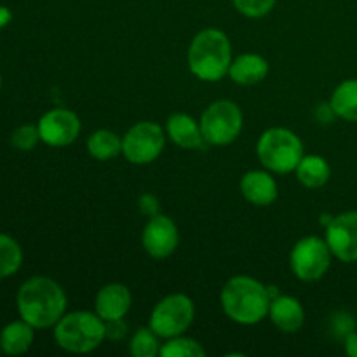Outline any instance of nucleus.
<instances>
[{"instance_id":"9","label":"nucleus","mask_w":357,"mask_h":357,"mask_svg":"<svg viewBox=\"0 0 357 357\" xmlns=\"http://www.w3.org/2000/svg\"><path fill=\"white\" fill-rule=\"evenodd\" d=\"M166 145L164 129L157 122L143 121L132 126L122 138V153L131 164H150L162 153Z\"/></svg>"},{"instance_id":"8","label":"nucleus","mask_w":357,"mask_h":357,"mask_svg":"<svg viewBox=\"0 0 357 357\" xmlns=\"http://www.w3.org/2000/svg\"><path fill=\"white\" fill-rule=\"evenodd\" d=\"M331 253L326 239L317 236H309L300 239L289 255L291 271L300 281H319L331 265Z\"/></svg>"},{"instance_id":"32","label":"nucleus","mask_w":357,"mask_h":357,"mask_svg":"<svg viewBox=\"0 0 357 357\" xmlns=\"http://www.w3.org/2000/svg\"><path fill=\"white\" fill-rule=\"evenodd\" d=\"M0 87H2V73H0Z\"/></svg>"},{"instance_id":"2","label":"nucleus","mask_w":357,"mask_h":357,"mask_svg":"<svg viewBox=\"0 0 357 357\" xmlns=\"http://www.w3.org/2000/svg\"><path fill=\"white\" fill-rule=\"evenodd\" d=\"M271 295L267 286L250 275L229 279L222 289V307L239 324H257L268 316Z\"/></svg>"},{"instance_id":"26","label":"nucleus","mask_w":357,"mask_h":357,"mask_svg":"<svg viewBox=\"0 0 357 357\" xmlns=\"http://www.w3.org/2000/svg\"><path fill=\"white\" fill-rule=\"evenodd\" d=\"M278 0H232L234 7L248 17H264L274 9Z\"/></svg>"},{"instance_id":"4","label":"nucleus","mask_w":357,"mask_h":357,"mask_svg":"<svg viewBox=\"0 0 357 357\" xmlns=\"http://www.w3.org/2000/svg\"><path fill=\"white\" fill-rule=\"evenodd\" d=\"M56 344L73 354H87L107 338V323L96 312L77 310L54 324Z\"/></svg>"},{"instance_id":"25","label":"nucleus","mask_w":357,"mask_h":357,"mask_svg":"<svg viewBox=\"0 0 357 357\" xmlns=\"http://www.w3.org/2000/svg\"><path fill=\"white\" fill-rule=\"evenodd\" d=\"M10 142H13V146L16 150H21V152H30L37 146V143L40 142V135H38L37 126L24 124L21 128H17L16 131L10 136Z\"/></svg>"},{"instance_id":"10","label":"nucleus","mask_w":357,"mask_h":357,"mask_svg":"<svg viewBox=\"0 0 357 357\" xmlns=\"http://www.w3.org/2000/svg\"><path fill=\"white\" fill-rule=\"evenodd\" d=\"M38 135H40V142L45 145L59 146L72 145L80 135V119L77 114L66 108H52V110L45 112L37 122Z\"/></svg>"},{"instance_id":"13","label":"nucleus","mask_w":357,"mask_h":357,"mask_svg":"<svg viewBox=\"0 0 357 357\" xmlns=\"http://www.w3.org/2000/svg\"><path fill=\"white\" fill-rule=\"evenodd\" d=\"M131 291L124 284L112 282L98 291L96 300H94V312L105 323L124 319V316L131 309Z\"/></svg>"},{"instance_id":"1","label":"nucleus","mask_w":357,"mask_h":357,"mask_svg":"<svg viewBox=\"0 0 357 357\" xmlns=\"http://www.w3.org/2000/svg\"><path fill=\"white\" fill-rule=\"evenodd\" d=\"M16 303L21 319L35 330H45L65 316L66 295L54 279L35 275L21 284Z\"/></svg>"},{"instance_id":"16","label":"nucleus","mask_w":357,"mask_h":357,"mask_svg":"<svg viewBox=\"0 0 357 357\" xmlns=\"http://www.w3.org/2000/svg\"><path fill=\"white\" fill-rule=\"evenodd\" d=\"M230 79L241 86H253L268 75V63L264 56L246 52L232 59L229 68Z\"/></svg>"},{"instance_id":"5","label":"nucleus","mask_w":357,"mask_h":357,"mask_svg":"<svg viewBox=\"0 0 357 357\" xmlns=\"http://www.w3.org/2000/svg\"><path fill=\"white\" fill-rule=\"evenodd\" d=\"M260 162L274 173H291L303 157L302 139L286 128L267 129L257 145Z\"/></svg>"},{"instance_id":"27","label":"nucleus","mask_w":357,"mask_h":357,"mask_svg":"<svg viewBox=\"0 0 357 357\" xmlns=\"http://www.w3.org/2000/svg\"><path fill=\"white\" fill-rule=\"evenodd\" d=\"M333 330L338 337H347L352 331L356 330V321L352 319L351 314L347 312H338L337 316L333 317Z\"/></svg>"},{"instance_id":"12","label":"nucleus","mask_w":357,"mask_h":357,"mask_svg":"<svg viewBox=\"0 0 357 357\" xmlns=\"http://www.w3.org/2000/svg\"><path fill=\"white\" fill-rule=\"evenodd\" d=\"M143 248L152 258L162 260L176 251L180 243L176 223L164 215H155L146 222L142 236Z\"/></svg>"},{"instance_id":"7","label":"nucleus","mask_w":357,"mask_h":357,"mask_svg":"<svg viewBox=\"0 0 357 357\" xmlns=\"http://www.w3.org/2000/svg\"><path fill=\"white\" fill-rule=\"evenodd\" d=\"M194 317V302L183 293H174L153 307L150 316V330L160 338L180 337L190 328Z\"/></svg>"},{"instance_id":"14","label":"nucleus","mask_w":357,"mask_h":357,"mask_svg":"<svg viewBox=\"0 0 357 357\" xmlns=\"http://www.w3.org/2000/svg\"><path fill=\"white\" fill-rule=\"evenodd\" d=\"M268 317L284 333H296L305 323V310L295 296L278 295L271 300Z\"/></svg>"},{"instance_id":"18","label":"nucleus","mask_w":357,"mask_h":357,"mask_svg":"<svg viewBox=\"0 0 357 357\" xmlns=\"http://www.w3.org/2000/svg\"><path fill=\"white\" fill-rule=\"evenodd\" d=\"M35 328L26 321H14L0 331V351L7 356H21L33 344Z\"/></svg>"},{"instance_id":"3","label":"nucleus","mask_w":357,"mask_h":357,"mask_svg":"<svg viewBox=\"0 0 357 357\" xmlns=\"http://www.w3.org/2000/svg\"><path fill=\"white\" fill-rule=\"evenodd\" d=\"M232 63L230 40L222 30L206 28L199 31L188 47V68L204 82H216L229 73Z\"/></svg>"},{"instance_id":"15","label":"nucleus","mask_w":357,"mask_h":357,"mask_svg":"<svg viewBox=\"0 0 357 357\" xmlns=\"http://www.w3.org/2000/svg\"><path fill=\"white\" fill-rule=\"evenodd\" d=\"M244 199L255 206H271L278 199V183L265 171H250L241 180Z\"/></svg>"},{"instance_id":"21","label":"nucleus","mask_w":357,"mask_h":357,"mask_svg":"<svg viewBox=\"0 0 357 357\" xmlns=\"http://www.w3.org/2000/svg\"><path fill=\"white\" fill-rule=\"evenodd\" d=\"M87 150L98 160H108L122 153V138L110 129H98L87 139Z\"/></svg>"},{"instance_id":"31","label":"nucleus","mask_w":357,"mask_h":357,"mask_svg":"<svg viewBox=\"0 0 357 357\" xmlns=\"http://www.w3.org/2000/svg\"><path fill=\"white\" fill-rule=\"evenodd\" d=\"M10 20H13V13H10L9 7L0 6V30H2V28H6L7 24L10 23Z\"/></svg>"},{"instance_id":"24","label":"nucleus","mask_w":357,"mask_h":357,"mask_svg":"<svg viewBox=\"0 0 357 357\" xmlns=\"http://www.w3.org/2000/svg\"><path fill=\"white\" fill-rule=\"evenodd\" d=\"M131 354L135 357H155L160 352L159 335L150 328H139L131 338Z\"/></svg>"},{"instance_id":"19","label":"nucleus","mask_w":357,"mask_h":357,"mask_svg":"<svg viewBox=\"0 0 357 357\" xmlns=\"http://www.w3.org/2000/svg\"><path fill=\"white\" fill-rule=\"evenodd\" d=\"M296 178L307 188H321L331 176L328 160L321 155H303L296 166Z\"/></svg>"},{"instance_id":"6","label":"nucleus","mask_w":357,"mask_h":357,"mask_svg":"<svg viewBox=\"0 0 357 357\" xmlns=\"http://www.w3.org/2000/svg\"><path fill=\"white\" fill-rule=\"evenodd\" d=\"M201 131L209 145H230L243 129V112L234 101L218 100L209 105L201 117Z\"/></svg>"},{"instance_id":"23","label":"nucleus","mask_w":357,"mask_h":357,"mask_svg":"<svg viewBox=\"0 0 357 357\" xmlns=\"http://www.w3.org/2000/svg\"><path fill=\"white\" fill-rule=\"evenodd\" d=\"M159 356L162 357H204L206 351L199 342L187 337L169 338L164 345H160Z\"/></svg>"},{"instance_id":"29","label":"nucleus","mask_w":357,"mask_h":357,"mask_svg":"<svg viewBox=\"0 0 357 357\" xmlns=\"http://www.w3.org/2000/svg\"><path fill=\"white\" fill-rule=\"evenodd\" d=\"M345 352L351 357H357V333L352 331L351 335L345 337Z\"/></svg>"},{"instance_id":"28","label":"nucleus","mask_w":357,"mask_h":357,"mask_svg":"<svg viewBox=\"0 0 357 357\" xmlns=\"http://www.w3.org/2000/svg\"><path fill=\"white\" fill-rule=\"evenodd\" d=\"M138 208L143 215H146L149 218L159 215V201H157L155 195L152 194H143L138 201Z\"/></svg>"},{"instance_id":"20","label":"nucleus","mask_w":357,"mask_h":357,"mask_svg":"<svg viewBox=\"0 0 357 357\" xmlns=\"http://www.w3.org/2000/svg\"><path fill=\"white\" fill-rule=\"evenodd\" d=\"M330 105L337 117L357 122V79L344 80L331 94Z\"/></svg>"},{"instance_id":"11","label":"nucleus","mask_w":357,"mask_h":357,"mask_svg":"<svg viewBox=\"0 0 357 357\" xmlns=\"http://www.w3.org/2000/svg\"><path fill=\"white\" fill-rule=\"evenodd\" d=\"M326 243L331 253L344 264L357 261V211L342 213L326 227Z\"/></svg>"},{"instance_id":"17","label":"nucleus","mask_w":357,"mask_h":357,"mask_svg":"<svg viewBox=\"0 0 357 357\" xmlns=\"http://www.w3.org/2000/svg\"><path fill=\"white\" fill-rule=\"evenodd\" d=\"M167 135L178 146L185 150L202 149L206 143L201 131V124H197L187 114L171 115L169 121H167Z\"/></svg>"},{"instance_id":"30","label":"nucleus","mask_w":357,"mask_h":357,"mask_svg":"<svg viewBox=\"0 0 357 357\" xmlns=\"http://www.w3.org/2000/svg\"><path fill=\"white\" fill-rule=\"evenodd\" d=\"M317 117H319L321 122H331L335 117V112L331 108V105H321L317 108Z\"/></svg>"},{"instance_id":"22","label":"nucleus","mask_w":357,"mask_h":357,"mask_svg":"<svg viewBox=\"0 0 357 357\" xmlns=\"http://www.w3.org/2000/svg\"><path fill=\"white\" fill-rule=\"evenodd\" d=\"M23 265V250L10 236L0 234V281L16 274Z\"/></svg>"}]
</instances>
